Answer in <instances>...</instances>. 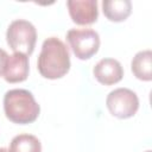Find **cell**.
<instances>
[{
	"label": "cell",
	"mask_w": 152,
	"mask_h": 152,
	"mask_svg": "<svg viewBox=\"0 0 152 152\" xmlns=\"http://www.w3.org/2000/svg\"><path fill=\"white\" fill-rule=\"evenodd\" d=\"M37 66L39 74L49 80L63 77L70 69V53L66 45L57 37H49L42 45Z\"/></svg>",
	"instance_id": "obj_1"
},
{
	"label": "cell",
	"mask_w": 152,
	"mask_h": 152,
	"mask_svg": "<svg viewBox=\"0 0 152 152\" xmlns=\"http://www.w3.org/2000/svg\"><path fill=\"white\" fill-rule=\"evenodd\" d=\"M4 110L10 121L26 125L37 120L40 107L31 91L26 89H11L4 96Z\"/></svg>",
	"instance_id": "obj_2"
},
{
	"label": "cell",
	"mask_w": 152,
	"mask_h": 152,
	"mask_svg": "<svg viewBox=\"0 0 152 152\" xmlns=\"http://www.w3.org/2000/svg\"><path fill=\"white\" fill-rule=\"evenodd\" d=\"M6 40L14 52L30 56L34 50L37 40L36 27L32 23L24 19L13 20L7 28Z\"/></svg>",
	"instance_id": "obj_3"
},
{
	"label": "cell",
	"mask_w": 152,
	"mask_h": 152,
	"mask_svg": "<svg viewBox=\"0 0 152 152\" xmlns=\"http://www.w3.org/2000/svg\"><path fill=\"white\" fill-rule=\"evenodd\" d=\"M66 40L78 59H89L100 48V36L93 28H71L66 33Z\"/></svg>",
	"instance_id": "obj_4"
},
{
	"label": "cell",
	"mask_w": 152,
	"mask_h": 152,
	"mask_svg": "<svg viewBox=\"0 0 152 152\" xmlns=\"http://www.w3.org/2000/svg\"><path fill=\"white\" fill-rule=\"evenodd\" d=\"M106 104L113 116L128 119L137 113L139 108V99L133 90L128 88H118L107 95Z\"/></svg>",
	"instance_id": "obj_5"
},
{
	"label": "cell",
	"mask_w": 152,
	"mask_h": 152,
	"mask_svg": "<svg viewBox=\"0 0 152 152\" xmlns=\"http://www.w3.org/2000/svg\"><path fill=\"white\" fill-rule=\"evenodd\" d=\"M66 6L70 18L77 25H90L97 20L99 10L96 0H69Z\"/></svg>",
	"instance_id": "obj_6"
},
{
	"label": "cell",
	"mask_w": 152,
	"mask_h": 152,
	"mask_svg": "<svg viewBox=\"0 0 152 152\" xmlns=\"http://www.w3.org/2000/svg\"><path fill=\"white\" fill-rule=\"evenodd\" d=\"M93 74L101 84L112 86L122 80L124 69L119 61L114 58H102L95 64Z\"/></svg>",
	"instance_id": "obj_7"
},
{
	"label": "cell",
	"mask_w": 152,
	"mask_h": 152,
	"mask_svg": "<svg viewBox=\"0 0 152 152\" xmlns=\"http://www.w3.org/2000/svg\"><path fill=\"white\" fill-rule=\"evenodd\" d=\"M28 56L19 52H14L8 56L4 78L8 83L23 82L28 76Z\"/></svg>",
	"instance_id": "obj_8"
},
{
	"label": "cell",
	"mask_w": 152,
	"mask_h": 152,
	"mask_svg": "<svg viewBox=\"0 0 152 152\" xmlns=\"http://www.w3.org/2000/svg\"><path fill=\"white\" fill-rule=\"evenodd\" d=\"M102 11L110 21H124L132 12V4L129 0H103Z\"/></svg>",
	"instance_id": "obj_9"
},
{
	"label": "cell",
	"mask_w": 152,
	"mask_h": 152,
	"mask_svg": "<svg viewBox=\"0 0 152 152\" xmlns=\"http://www.w3.org/2000/svg\"><path fill=\"white\" fill-rule=\"evenodd\" d=\"M131 69L133 75L141 81L152 80V51L142 50L135 53L132 59Z\"/></svg>",
	"instance_id": "obj_10"
},
{
	"label": "cell",
	"mask_w": 152,
	"mask_h": 152,
	"mask_svg": "<svg viewBox=\"0 0 152 152\" xmlns=\"http://www.w3.org/2000/svg\"><path fill=\"white\" fill-rule=\"evenodd\" d=\"M10 152H42V144L39 139L32 134L15 135L10 144Z\"/></svg>",
	"instance_id": "obj_11"
},
{
	"label": "cell",
	"mask_w": 152,
	"mask_h": 152,
	"mask_svg": "<svg viewBox=\"0 0 152 152\" xmlns=\"http://www.w3.org/2000/svg\"><path fill=\"white\" fill-rule=\"evenodd\" d=\"M7 59H8L7 52L4 49H0V76H4L6 64H7Z\"/></svg>",
	"instance_id": "obj_12"
},
{
	"label": "cell",
	"mask_w": 152,
	"mask_h": 152,
	"mask_svg": "<svg viewBox=\"0 0 152 152\" xmlns=\"http://www.w3.org/2000/svg\"><path fill=\"white\" fill-rule=\"evenodd\" d=\"M0 152H10L7 148H5V147H0Z\"/></svg>",
	"instance_id": "obj_13"
},
{
	"label": "cell",
	"mask_w": 152,
	"mask_h": 152,
	"mask_svg": "<svg viewBox=\"0 0 152 152\" xmlns=\"http://www.w3.org/2000/svg\"><path fill=\"white\" fill-rule=\"evenodd\" d=\"M145 152H151V151H150V150H147V151H145Z\"/></svg>",
	"instance_id": "obj_14"
}]
</instances>
